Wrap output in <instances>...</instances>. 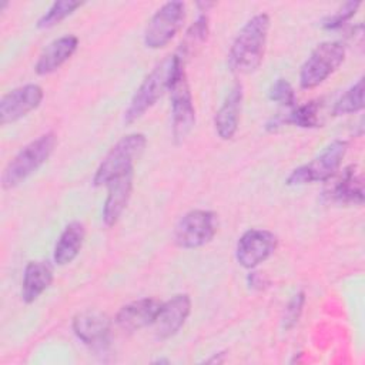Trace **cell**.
Here are the masks:
<instances>
[{"label":"cell","mask_w":365,"mask_h":365,"mask_svg":"<svg viewBox=\"0 0 365 365\" xmlns=\"http://www.w3.org/2000/svg\"><path fill=\"white\" fill-rule=\"evenodd\" d=\"M242 97V84L235 83L215 113L214 127L221 140H231L235 135L240 123Z\"/></svg>","instance_id":"cell-17"},{"label":"cell","mask_w":365,"mask_h":365,"mask_svg":"<svg viewBox=\"0 0 365 365\" xmlns=\"http://www.w3.org/2000/svg\"><path fill=\"white\" fill-rule=\"evenodd\" d=\"M218 230L217 214L208 210H192L184 214L174 228V242L184 250L208 244Z\"/></svg>","instance_id":"cell-9"},{"label":"cell","mask_w":365,"mask_h":365,"mask_svg":"<svg viewBox=\"0 0 365 365\" xmlns=\"http://www.w3.org/2000/svg\"><path fill=\"white\" fill-rule=\"evenodd\" d=\"M173 135L175 141H182L195 124V108L191 88L184 70V60H181L173 74L170 87Z\"/></svg>","instance_id":"cell-7"},{"label":"cell","mask_w":365,"mask_h":365,"mask_svg":"<svg viewBox=\"0 0 365 365\" xmlns=\"http://www.w3.org/2000/svg\"><path fill=\"white\" fill-rule=\"evenodd\" d=\"M86 238V228L80 221L68 222L61 231L56 245L53 258L57 265L70 264L80 252Z\"/></svg>","instance_id":"cell-20"},{"label":"cell","mask_w":365,"mask_h":365,"mask_svg":"<svg viewBox=\"0 0 365 365\" xmlns=\"http://www.w3.org/2000/svg\"><path fill=\"white\" fill-rule=\"evenodd\" d=\"M83 6V1L77 0H58L54 1L47 11L37 20L38 29H50L63 21L67 16L73 14L78 7Z\"/></svg>","instance_id":"cell-23"},{"label":"cell","mask_w":365,"mask_h":365,"mask_svg":"<svg viewBox=\"0 0 365 365\" xmlns=\"http://www.w3.org/2000/svg\"><path fill=\"white\" fill-rule=\"evenodd\" d=\"M44 91L38 84H24L13 88L0 100V123L1 125L14 123L30 111L36 110L43 101Z\"/></svg>","instance_id":"cell-11"},{"label":"cell","mask_w":365,"mask_h":365,"mask_svg":"<svg viewBox=\"0 0 365 365\" xmlns=\"http://www.w3.org/2000/svg\"><path fill=\"white\" fill-rule=\"evenodd\" d=\"M329 180L332 181L324 190V197L329 202L339 205H362L364 178L358 165L351 164Z\"/></svg>","instance_id":"cell-12"},{"label":"cell","mask_w":365,"mask_h":365,"mask_svg":"<svg viewBox=\"0 0 365 365\" xmlns=\"http://www.w3.org/2000/svg\"><path fill=\"white\" fill-rule=\"evenodd\" d=\"M364 108V78L361 77L352 84L334 104V115H345L361 111Z\"/></svg>","instance_id":"cell-22"},{"label":"cell","mask_w":365,"mask_h":365,"mask_svg":"<svg viewBox=\"0 0 365 365\" xmlns=\"http://www.w3.org/2000/svg\"><path fill=\"white\" fill-rule=\"evenodd\" d=\"M145 144L147 138L141 133L127 134L120 138L97 167L93 184L96 187L107 185L115 177L133 170V164L144 151Z\"/></svg>","instance_id":"cell-4"},{"label":"cell","mask_w":365,"mask_h":365,"mask_svg":"<svg viewBox=\"0 0 365 365\" xmlns=\"http://www.w3.org/2000/svg\"><path fill=\"white\" fill-rule=\"evenodd\" d=\"M163 301L157 298H140L120 308L115 315V324L124 331H138L154 325Z\"/></svg>","instance_id":"cell-13"},{"label":"cell","mask_w":365,"mask_h":365,"mask_svg":"<svg viewBox=\"0 0 365 365\" xmlns=\"http://www.w3.org/2000/svg\"><path fill=\"white\" fill-rule=\"evenodd\" d=\"M133 177L134 171L130 170L106 185L107 197L103 205V222L107 227L115 225L124 212L133 192Z\"/></svg>","instance_id":"cell-15"},{"label":"cell","mask_w":365,"mask_h":365,"mask_svg":"<svg viewBox=\"0 0 365 365\" xmlns=\"http://www.w3.org/2000/svg\"><path fill=\"white\" fill-rule=\"evenodd\" d=\"M207 36H208V17L207 14L201 13L197 17V20L188 27L185 37L181 43V53L180 54L177 53V54L185 61V57L192 53L194 47L201 46L207 40Z\"/></svg>","instance_id":"cell-24"},{"label":"cell","mask_w":365,"mask_h":365,"mask_svg":"<svg viewBox=\"0 0 365 365\" xmlns=\"http://www.w3.org/2000/svg\"><path fill=\"white\" fill-rule=\"evenodd\" d=\"M78 38L74 34H66L53 40L37 58L34 70L38 76L54 73L60 68L77 50Z\"/></svg>","instance_id":"cell-18"},{"label":"cell","mask_w":365,"mask_h":365,"mask_svg":"<svg viewBox=\"0 0 365 365\" xmlns=\"http://www.w3.org/2000/svg\"><path fill=\"white\" fill-rule=\"evenodd\" d=\"M53 282V267L48 261H29L24 267L21 281V299L26 304L34 302Z\"/></svg>","instance_id":"cell-19"},{"label":"cell","mask_w":365,"mask_h":365,"mask_svg":"<svg viewBox=\"0 0 365 365\" xmlns=\"http://www.w3.org/2000/svg\"><path fill=\"white\" fill-rule=\"evenodd\" d=\"M110 329V318L98 311H83L73 318L74 334L90 346H103L108 341Z\"/></svg>","instance_id":"cell-16"},{"label":"cell","mask_w":365,"mask_h":365,"mask_svg":"<svg viewBox=\"0 0 365 365\" xmlns=\"http://www.w3.org/2000/svg\"><path fill=\"white\" fill-rule=\"evenodd\" d=\"M359 6H361V1H346L334 14H329L328 17H325L322 20V26L328 30H335L342 27L351 17H354Z\"/></svg>","instance_id":"cell-26"},{"label":"cell","mask_w":365,"mask_h":365,"mask_svg":"<svg viewBox=\"0 0 365 365\" xmlns=\"http://www.w3.org/2000/svg\"><path fill=\"white\" fill-rule=\"evenodd\" d=\"M190 312L191 298L188 294H177L164 301L154 322L157 336L164 339L175 335L185 324Z\"/></svg>","instance_id":"cell-14"},{"label":"cell","mask_w":365,"mask_h":365,"mask_svg":"<svg viewBox=\"0 0 365 365\" xmlns=\"http://www.w3.org/2000/svg\"><path fill=\"white\" fill-rule=\"evenodd\" d=\"M269 100L281 104L282 107L292 108L297 106V98L292 86L285 78H277L268 91Z\"/></svg>","instance_id":"cell-25"},{"label":"cell","mask_w":365,"mask_h":365,"mask_svg":"<svg viewBox=\"0 0 365 365\" xmlns=\"http://www.w3.org/2000/svg\"><path fill=\"white\" fill-rule=\"evenodd\" d=\"M57 144L54 133H46L24 145L6 165L1 175L4 190H11L34 174L51 155Z\"/></svg>","instance_id":"cell-3"},{"label":"cell","mask_w":365,"mask_h":365,"mask_svg":"<svg viewBox=\"0 0 365 365\" xmlns=\"http://www.w3.org/2000/svg\"><path fill=\"white\" fill-rule=\"evenodd\" d=\"M271 20L267 13L252 16L237 33L228 53V67L238 74L254 73L262 63Z\"/></svg>","instance_id":"cell-1"},{"label":"cell","mask_w":365,"mask_h":365,"mask_svg":"<svg viewBox=\"0 0 365 365\" xmlns=\"http://www.w3.org/2000/svg\"><path fill=\"white\" fill-rule=\"evenodd\" d=\"M346 48L341 41H322L307 57L299 70V86L311 90L322 84L344 63Z\"/></svg>","instance_id":"cell-5"},{"label":"cell","mask_w":365,"mask_h":365,"mask_svg":"<svg viewBox=\"0 0 365 365\" xmlns=\"http://www.w3.org/2000/svg\"><path fill=\"white\" fill-rule=\"evenodd\" d=\"M346 150L348 143L345 140L331 141L312 161L292 170L287 178V184L304 185L328 181L338 173Z\"/></svg>","instance_id":"cell-6"},{"label":"cell","mask_w":365,"mask_h":365,"mask_svg":"<svg viewBox=\"0 0 365 365\" xmlns=\"http://www.w3.org/2000/svg\"><path fill=\"white\" fill-rule=\"evenodd\" d=\"M305 304V294L304 291L297 292L291 301L288 302L285 312H284V318H282V327L285 329H291L299 319L301 314H302V308Z\"/></svg>","instance_id":"cell-27"},{"label":"cell","mask_w":365,"mask_h":365,"mask_svg":"<svg viewBox=\"0 0 365 365\" xmlns=\"http://www.w3.org/2000/svg\"><path fill=\"white\" fill-rule=\"evenodd\" d=\"M278 244L277 235L268 230L251 228L245 231L235 248V257L241 267L252 269L268 259Z\"/></svg>","instance_id":"cell-10"},{"label":"cell","mask_w":365,"mask_h":365,"mask_svg":"<svg viewBox=\"0 0 365 365\" xmlns=\"http://www.w3.org/2000/svg\"><path fill=\"white\" fill-rule=\"evenodd\" d=\"M181 60L182 58L178 54L167 56L151 70L133 94L130 104L124 111L125 124H131L141 118L161 98L164 91H168L173 74Z\"/></svg>","instance_id":"cell-2"},{"label":"cell","mask_w":365,"mask_h":365,"mask_svg":"<svg viewBox=\"0 0 365 365\" xmlns=\"http://www.w3.org/2000/svg\"><path fill=\"white\" fill-rule=\"evenodd\" d=\"M248 279H250V284L252 285V287H259V288H262L261 285L264 284V279H262V277L259 275V272H251V275L248 277Z\"/></svg>","instance_id":"cell-28"},{"label":"cell","mask_w":365,"mask_h":365,"mask_svg":"<svg viewBox=\"0 0 365 365\" xmlns=\"http://www.w3.org/2000/svg\"><path fill=\"white\" fill-rule=\"evenodd\" d=\"M185 20V4L182 1L164 3L148 20L144 30V44L158 50L165 47L181 30Z\"/></svg>","instance_id":"cell-8"},{"label":"cell","mask_w":365,"mask_h":365,"mask_svg":"<svg viewBox=\"0 0 365 365\" xmlns=\"http://www.w3.org/2000/svg\"><path fill=\"white\" fill-rule=\"evenodd\" d=\"M319 104L318 101L312 100L301 106H294L292 108H288V113L278 114L275 118L268 121L267 128L275 130L277 127L282 124H294L302 128H314L319 127Z\"/></svg>","instance_id":"cell-21"}]
</instances>
